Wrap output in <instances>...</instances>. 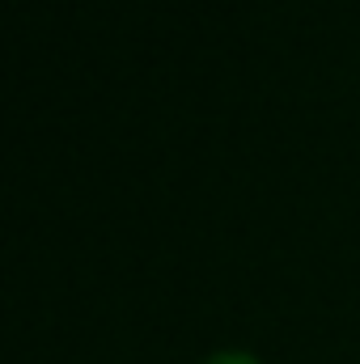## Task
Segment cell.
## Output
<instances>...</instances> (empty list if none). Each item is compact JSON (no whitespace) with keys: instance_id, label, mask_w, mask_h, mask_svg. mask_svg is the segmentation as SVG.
I'll return each mask as SVG.
<instances>
[{"instance_id":"cell-1","label":"cell","mask_w":360,"mask_h":364,"mask_svg":"<svg viewBox=\"0 0 360 364\" xmlns=\"http://www.w3.org/2000/svg\"><path fill=\"white\" fill-rule=\"evenodd\" d=\"M203 364H259V360L246 356V352H216V356H208Z\"/></svg>"}]
</instances>
